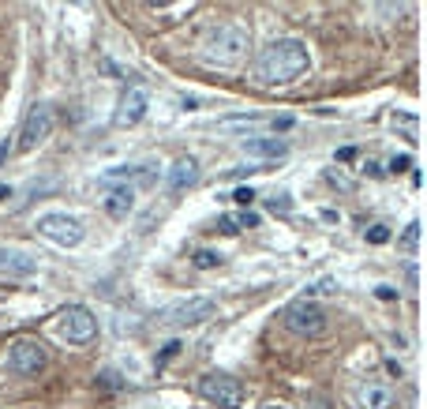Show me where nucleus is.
I'll list each match as a JSON object with an SVG mask.
<instances>
[{"label":"nucleus","instance_id":"nucleus-1","mask_svg":"<svg viewBox=\"0 0 427 409\" xmlns=\"http://www.w3.org/2000/svg\"><path fill=\"white\" fill-rule=\"evenodd\" d=\"M308 68H311V53H308V45L296 38L270 42L255 57V79L263 87H285V83L300 79Z\"/></svg>","mask_w":427,"mask_h":409},{"label":"nucleus","instance_id":"nucleus-2","mask_svg":"<svg viewBox=\"0 0 427 409\" xmlns=\"http://www.w3.org/2000/svg\"><path fill=\"white\" fill-rule=\"evenodd\" d=\"M252 49V34L240 23H218L207 31V38L199 45V60L207 68H236L244 60V53Z\"/></svg>","mask_w":427,"mask_h":409},{"label":"nucleus","instance_id":"nucleus-3","mask_svg":"<svg viewBox=\"0 0 427 409\" xmlns=\"http://www.w3.org/2000/svg\"><path fill=\"white\" fill-rule=\"evenodd\" d=\"M218 312V301L210 297H188V301H173L165 308H157V327H195V323L210 319Z\"/></svg>","mask_w":427,"mask_h":409},{"label":"nucleus","instance_id":"nucleus-4","mask_svg":"<svg viewBox=\"0 0 427 409\" xmlns=\"http://www.w3.org/2000/svg\"><path fill=\"white\" fill-rule=\"evenodd\" d=\"M199 394L214 402L218 409H240L244 406V383L233 379L229 372H207V376L199 379Z\"/></svg>","mask_w":427,"mask_h":409},{"label":"nucleus","instance_id":"nucleus-5","mask_svg":"<svg viewBox=\"0 0 427 409\" xmlns=\"http://www.w3.org/2000/svg\"><path fill=\"white\" fill-rule=\"evenodd\" d=\"M285 327L293 334H300V338H319V334L326 331V312L315 301H293L289 308H285Z\"/></svg>","mask_w":427,"mask_h":409},{"label":"nucleus","instance_id":"nucleus-6","mask_svg":"<svg viewBox=\"0 0 427 409\" xmlns=\"http://www.w3.org/2000/svg\"><path fill=\"white\" fill-rule=\"evenodd\" d=\"M42 368H45V346L38 338L12 342V349H8V372H15V376H38Z\"/></svg>","mask_w":427,"mask_h":409},{"label":"nucleus","instance_id":"nucleus-7","mask_svg":"<svg viewBox=\"0 0 427 409\" xmlns=\"http://www.w3.org/2000/svg\"><path fill=\"white\" fill-rule=\"evenodd\" d=\"M53 124H57V117H53V106H45V101H42V106H34L31 113H26L23 128H19V151L26 154V151H34L42 139H49Z\"/></svg>","mask_w":427,"mask_h":409},{"label":"nucleus","instance_id":"nucleus-8","mask_svg":"<svg viewBox=\"0 0 427 409\" xmlns=\"http://www.w3.org/2000/svg\"><path fill=\"white\" fill-rule=\"evenodd\" d=\"M38 233L45 240H53V244H60V248H76L82 240V226L76 218H68V215H42L38 218Z\"/></svg>","mask_w":427,"mask_h":409},{"label":"nucleus","instance_id":"nucleus-9","mask_svg":"<svg viewBox=\"0 0 427 409\" xmlns=\"http://www.w3.org/2000/svg\"><path fill=\"white\" fill-rule=\"evenodd\" d=\"M60 331H64V338L68 342H90L98 334V319H94V312L90 308H82V304H71L68 312L60 315Z\"/></svg>","mask_w":427,"mask_h":409},{"label":"nucleus","instance_id":"nucleus-10","mask_svg":"<svg viewBox=\"0 0 427 409\" xmlns=\"http://www.w3.org/2000/svg\"><path fill=\"white\" fill-rule=\"evenodd\" d=\"M394 387L383 383V379H364L356 387V406L360 409H394Z\"/></svg>","mask_w":427,"mask_h":409},{"label":"nucleus","instance_id":"nucleus-11","mask_svg":"<svg viewBox=\"0 0 427 409\" xmlns=\"http://www.w3.org/2000/svg\"><path fill=\"white\" fill-rule=\"evenodd\" d=\"M143 117H146V94L139 87L124 90V98H120V106H116V113H113V124L116 128H132Z\"/></svg>","mask_w":427,"mask_h":409},{"label":"nucleus","instance_id":"nucleus-12","mask_svg":"<svg viewBox=\"0 0 427 409\" xmlns=\"http://www.w3.org/2000/svg\"><path fill=\"white\" fill-rule=\"evenodd\" d=\"M195 181H199V162H195V158H180V162H173V169L165 173V188L173 195L188 192Z\"/></svg>","mask_w":427,"mask_h":409},{"label":"nucleus","instance_id":"nucleus-13","mask_svg":"<svg viewBox=\"0 0 427 409\" xmlns=\"http://www.w3.org/2000/svg\"><path fill=\"white\" fill-rule=\"evenodd\" d=\"M38 271V259L31 252H19V248H0V274H34Z\"/></svg>","mask_w":427,"mask_h":409},{"label":"nucleus","instance_id":"nucleus-14","mask_svg":"<svg viewBox=\"0 0 427 409\" xmlns=\"http://www.w3.org/2000/svg\"><path fill=\"white\" fill-rule=\"evenodd\" d=\"M244 154H247V158H266V162H274V158H285V154H289V143H285V139H244Z\"/></svg>","mask_w":427,"mask_h":409},{"label":"nucleus","instance_id":"nucleus-15","mask_svg":"<svg viewBox=\"0 0 427 409\" xmlns=\"http://www.w3.org/2000/svg\"><path fill=\"white\" fill-rule=\"evenodd\" d=\"M132 207H135V188H132V184H120V188L109 192L105 210L113 218H128V215H132Z\"/></svg>","mask_w":427,"mask_h":409},{"label":"nucleus","instance_id":"nucleus-16","mask_svg":"<svg viewBox=\"0 0 427 409\" xmlns=\"http://www.w3.org/2000/svg\"><path fill=\"white\" fill-rule=\"evenodd\" d=\"M105 181H143V184H154L157 173H154V165H116V169H105Z\"/></svg>","mask_w":427,"mask_h":409},{"label":"nucleus","instance_id":"nucleus-17","mask_svg":"<svg viewBox=\"0 0 427 409\" xmlns=\"http://www.w3.org/2000/svg\"><path fill=\"white\" fill-rule=\"evenodd\" d=\"M199 271H214V267H221V256L218 252H210V248H202V252H195V259H191Z\"/></svg>","mask_w":427,"mask_h":409},{"label":"nucleus","instance_id":"nucleus-18","mask_svg":"<svg viewBox=\"0 0 427 409\" xmlns=\"http://www.w3.org/2000/svg\"><path fill=\"white\" fill-rule=\"evenodd\" d=\"M416 244H420V222H408V229L401 233V248L405 252H416Z\"/></svg>","mask_w":427,"mask_h":409},{"label":"nucleus","instance_id":"nucleus-19","mask_svg":"<svg viewBox=\"0 0 427 409\" xmlns=\"http://www.w3.org/2000/svg\"><path fill=\"white\" fill-rule=\"evenodd\" d=\"M270 210H274V215H289V210H293V203H289V192L274 195V199H270Z\"/></svg>","mask_w":427,"mask_h":409},{"label":"nucleus","instance_id":"nucleus-20","mask_svg":"<svg viewBox=\"0 0 427 409\" xmlns=\"http://www.w3.org/2000/svg\"><path fill=\"white\" fill-rule=\"evenodd\" d=\"M333 290H338V282H333V278H322V282L308 285V297H315V293H333ZM308 297H304V301H308Z\"/></svg>","mask_w":427,"mask_h":409},{"label":"nucleus","instance_id":"nucleus-21","mask_svg":"<svg viewBox=\"0 0 427 409\" xmlns=\"http://www.w3.org/2000/svg\"><path fill=\"white\" fill-rule=\"evenodd\" d=\"M218 233H225V237H233V233H240V226H236V218H233V215H221V218H218Z\"/></svg>","mask_w":427,"mask_h":409},{"label":"nucleus","instance_id":"nucleus-22","mask_svg":"<svg viewBox=\"0 0 427 409\" xmlns=\"http://www.w3.org/2000/svg\"><path fill=\"white\" fill-rule=\"evenodd\" d=\"M367 240H371V244H386V240H390V229H386V226H371V229H367Z\"/></svg>","mask_w":427,"mask_h":409},{"label":"nucleus","instance_id":"nucleus-23","mask_svg":"<svg viewBox=\"0 0 427 409\" xmlns=\"http://www.w3.org/2000/svg\"><path fill=\"white\" fill-rule=\"evenodd\" d=\"M408 169H412V158L408 154H397L394 162H390V173H408Z\"/></svg>","mask_w":427,"mask_h":409},{"label":"nucleus","instance_id":"nucleus-24","mask_svg":"<svg viewBox=\"0 0 427 409\" xmlns=\"http://www.w3.org/2000/svg\"><path fill=\"white\" fill-rule=\"evenodd\" d=\"M233 199L240 203V207H252V203H255V192H252V188H236Z\"/></svg>","mask_w":427,"mask_h":409},{"label":"nucleus","instance_id":"nucleus-25","mask_svg":"<svg viewBox=\"0 0 427 409\" xmlns=\"http://www.w3.org/2000/svg\"><path fill=\"white\" fill-rule=\"evenodd\" d=\"M236 226H240V229H255V226H259V215H252V210H244V215L236 218Z\"/></svg>","mask_w":427,"mask_h":409},{"label":"nucleus","instance_id":"nucleus-26","mask_svg":"<svg viewBox=\"0 0 427 409\" xmlns=\"http://www.w3.org/2000/svg\"><path fill=\"white\" fill-rule=\"evenodd\" d=\"M375 297H378V301H397V290H394V285H378Z\"/></svg>","mask_w":427,"mask_h":409},{"label":"nucleus","instance_id":"nucleus-27","mask_svg":"<svg viewBox=\"0 0 427 409\" xmlns=\"http://www.w3.org/2000/svg\"><path fill=\"white\" fill-rule=\"evenodd\" d=\"M176 353H180V342H169V346H162L157 360H169V357H176Z\"/></svg>","mask_w":427,"mask_h":409},{"label":"nucleus","instance_id":"nucleus-28","mask_svg":"<svg viewBox=\"0 0 427 409\" xmlns=\"http://www.w3.org/2000/svg\"><path fill=\"white\" fill-rule=\"evenodd\" d=\"M101 387L116 390V387H120V376H113V372H101Z\"/></svg>","mask_w":427,"mask_h":409},{"label":"nucleus","instance_id":"nucleus-29","mask_svg":"<svg viewBox=\"0 0 427 409\" xmlns=\"http://www.w3.org/2000/svg\"><path fill=\"white\" fill-rule=\"evenodd\" d=\"M289 128H293V117H277L274 120V132H289Z\"/></svg>","mask_w":427,"mask_h":409},{"label":"nucleus","instance_id":"nucleus-30","mask_svg":"<svg viewBox=\"0 0 427 409\" xmlns=\"http://www.w3.org/2000/svg\"><path fill=\"white\" fill-rule=\"evenodd\" d=\"M12 151H15V147H12V143H8V139H4V143H0V165H4V162H8V158H12Z\"/></svg>","mask_w":427,"mask_h":409},{"label":"nucleus","instance_id":"nucleus-31","mask_svg":"<svg viewBox=\"0 0 427 409\" xmlns=\"http://www.w3.org/2000/svg\"><path fill=\"white\" fill-rule=\"evenodd\" d=\"M364 169H367L371 176H383V165H378V162H367V165H364Z\"/></svg>","mask_w":427,"mask_h":409},{"label":"nucleus","instance_id":"nucleus-32","mask_svg":"<svg viewBox=\"0 0 427 409\" xmlns=\"http://www.w3.org/2000/svg\"><path fill=\"white\" fill-rule=\"evenodd\" d=\"M263 409H285V406H281V402H266Z\"/></svg>","mask_w":427,"mask_h":409},{"label":"nucleus","instance_id":"nucleus-33","mask_svg":"<svg viewBox=\"0 0 427 409\" xmlns=\"http://www.w3.org/2000/svg\"><path fill=\"white\" fill-rule=\"evenodd\" d=\"M0 199H8V184H0Z\"/></svg>","mask_w":427,"mask_h":409}]
</instances>
